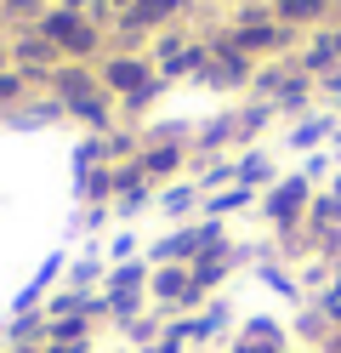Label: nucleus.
Segmentation results:
<instances>
[{"label":"nucleus","mask_w":341,"mask_h":353,"mask_svg":"<svg viewBox=\"0 0 341 353\" xmlns=\"http://www.w3.org/2000/svg\"><path fill=\"white\" fill-rule=\"evenodd\" d=\"M34 29L57 46L63 63H97V57L108 52V29H97L91 17H80L74 6H63V0H52V6H45V17H40Z\"/></svg>","instance_id":"f257e3e1"},{"label":"nucleus","mask_w":341,"mask_h":353,"mask_svg":"<svg viewBox=\"0 0 341 353\" xmlns=\"http://www.w3.org/2000/svg\"><path fill=\"white\" fill-rule=\"evenodd\" d=\"M313 194H318V183H307L302 165H296V171H279V183H267V188H262L256 211H262V223H267L273 234H290V228H302V223H307Z\"/></svg>","instance_id":"f03ea898"},{"label":"nucleus","mask_w":341,"mask_h":353,"mask_svg":"<svg viewBox=\"0 0 341 353\" xmlns=\"http://www.w3.org/2000/svg\"><path fill=\"white\" fill-rule=\"evenodd\" d=\"M148 302L159 307V314H199L205 307V296L188 279V262H159V268L148 274Z\"/></svg>","instance_id":"7ed1b4c3"},{"label":"nucleus","mask_w":341,"mask_h":353,"mask_svg":"<svg viewBox=\"0 0 341 353\" xmlns=\"http://www.w3.org/2000/svg\"><path fill=\"white\" fill-rule=\"evenodd\" d=\"M154 80V63H148V52H120V46H108L103 57H97V85L120 103V97H131L136 85H148Z\"/></svg>","instance_id":"20e7f679"},{"label":"nucleus","mask_w":341,"mask_h":353,"mask_svg":"<svg viewBox=\"0 0 341 353\" xmlns=\"http://www.w3.org/2000/svg\"><path fill=\"white\" fill-rule=\"evenodd\" d=\"M6 52H12V69L17 74H29L40 92H45V80H52V69H57V46L45 40L40 29H17V34H6Z\"/></svg>","instance_id":"39448f33"},{"label":"nucleus","mask_w":341,"mask_h":353,"mask_svg":"<svg viewBox=\"0 0 341 353\" xmlns=\"http://www.w3.org/2000/svg\"><path fill=\"white\" fill-rule=\"evenodd\" d=\"M188 325H194V353H216V347H227V336L239 330L234 302H227V296H211L199 314H188Z\"/></svg>","instance_id":"423d86ee"},{"label":"nucleus","mask_w":341,"mask_h":353,"mask_svg":"<svg viewBox=\"0 0 341 353\" xmlns=\"http://www.w3.org/2000/svg\"><path fill=\"white\" fill-rule=\"evenodd\" d=\"M188 154H194V165H199V160H222V154H239L234 108H222V114L199 120V125H194V137H188Z\"/></svg>","instance_id":"0eeeda50"},{"label":"nucleus","mask_w":341,"mask_h":353,"mask_svg":"<svg viewBox=\"0 0 341 353\" xmlns=\"http://www.w3.org/2000/svg\"><path fill=\"white\" fill-rule=\"evenodd\" d=\"M335 137H341V120L330 114V108H313V114L285 125V154H318V148H330Z\"/></svg>","instance_id":"6e6552de"},{"label":"nucleus","mask_w":341,"mask_h":353,"mask_svg":"<svg viewBox=\"0 0 341 353\" xmlns=\"http://www.w3.org/2000/svg\"><path fill=\"white\" fill-rule=\"evenodd\" d=\"M136 165H143V176L154 188H165V183H176V176L194 171V154H188V143H143Z\"/></svg>","instance_id":"1a4fd4ad"},{"label":"nucleus","mask_w":341,"mask_h":353,"mask_svg":"<svg viewBox=\"0 0 341 353\" xmlns=\"http://www.w3.org/2000/svg\"><path fill=\"white\" fill-rule=\"evenodd\" d=\"M45 92H52L63 108L80 103V97H91V92H103V85H97V63H57L52 80H45Z\"/></svg>","instance_id":"9d476101"},{"label":"nucleus","mask_w":341,"mask_h":353,"mask_svg":"<svg viewBox=\"0 0 341 353\" xmlns=\"http://www.w3.org/2000/svg\"><path fill=\"white\" fill-rule=\"evenodd\" d=\"M199 205H205V194L194 188V176H176V183H165V188L154 194V211L165 216L171 228H176V223H194V216H199Z\"/></svg>","instance_id":"9b49d317"},{"label":"nucleus","mask_w":341,"mask_h":353,"mask_svg":"<svg viewBox=\"0 0 341 353\" xmlns=\"http://www.w3.org/2000/svg\"><path fill=\"white\" fill-rule=\"evenodd\" d=\"M313 103H318V85L290 63V74H285V85L273 92V108H279V125H290V120H302V114H313Z\"/></svg>","instance_id":"f8f14e48"},{"label":"nucleus","mask_w":341,"mask_h":353,"mask_svg":"<svg viewBox=\"0 0 341 353\" xmlns=\"http://www.w3.org/2000/svg\"><path fill=\"white\" fill-rule=\"evenodd\" d=\"M68 120L85 125L91 137H108V131L120 125V103H114L108 92H91V97H80V103H68Z\"/></svg>","instance_id":"ddd939ff"},{"label":"nucleus","mask_w":341,"mask_h":353,"mask_svg":"<svg viewBox=\"0 0 341 353\" xmlns=\"http://www.w3.org/2000/svg\"><path fill=\"white\" fill-rule=\"evenodd\" d=\"M234 183H245V188H267V183H279V160H273V148H262V143H250V148H239L234 154Z\"/></svg>","instance_id":"4468645a"},{"label":"nucleus","mask_w":341,"mask_h":353,"mask_svg":"<svg viewBox=\"0 0 341 353\" xmlns=\"http://www.w3.org/2000/svg\"><path fill=\"white\" fill-rule=\"evenodd\" d=\"M250 274H256V285H262L267 296H285L290 307H302V302H307V291H302V279H296V268H290V262H279V256H262Z\"/></svg>","instance_id":"2eb2a0df"},{"label":"nucleus","mask_w":341,"mask_h":353,"mask_svg":"<svg viewBox=\"0 0 341 353\" xmlns=\"http://www.w3.org/2000/svg\"><path fill=\"white\" fill-rule=\"evenodd\" d=\"M273 17H279V23H290L296 34H313V29L335 23L330 0H273Z\"/></svg>","instance_id":"dca6fc26"},{"label":"nucleus","mask_w":341,"mask_h":353,"mask_svg":"<svg viewBox=\"0 0 341 353\" xmlns=\"http://www.w3.org/2000/svg\"><path fill=\"white\" fill-rule=\"evenodd\" d=\"M234 125H239V148H250V143H262L267 131L279 125V108H273V103H262V97H239Z\"/></svg>","instance_id":"f3484780"},{"label":"nucleus","mask_w":341,"mask_h":353,"mask_svg":"<svg viewBox=\"0 0 341 353\" xmlns=\"http://www.w3.org/2000/svg\"><path fill=\"white\" fill-rule=\"evenodd\" d=\"M103 274H108V256H103V239H91L80 256H68V274L63 285L68 291H103Z\"/></svg>","instance_id":"a211bd4d"},{"label":"nucleus","mask_w":341,"mask_h":353,"mask_svg":"<svg viewBox=\"0 0 341 353\" xmlns=\"http://www.w3.org/2000/svg\"><path fill=\"white\" fill-rule=\"evenodd\" d=\"M57 120H68V108H63L52 92H34L23 108H12L0 125H12V131H40V125H57Z\"/></svg>","instance_id":"6ab92c4d"},{"label":"nucleus","mask_w":341,"mask_h":353,"mask_svg":"<svg viewBox=\"0 0 341 353\" xmlns=\"http://www.w3.org/2000/svg\"><path fill=\"white\" fill-rule=\"evenodd\" d=\"M97 319H85V314H68V319H45V342H57L68 353H85V347H97Z\"/></svg>","instance_id":"aec40b11"},{"label":"nucleus","mask_w":341,"mask_h":353,"mask_svg":"<svg viewBox=\"0 0 341 353\" xmlns=\"http://www.w3.org/2000/svg\"><path fill=\"white\" fill-rule=\"evenodd\" d=\"M148 307H154L148 291H103V325L108 330H131Z\"/></svg>","instance_id":"412c9836"},{"label":"nucleus","mask_w":341,"mask_h":353,"mask_svg":"<svg viewBox=\"0 0 341 353\" xmlns=\"http://www.w3.org/2000/svg\"><path fill=\"white\" fill-rule=\"evenodd\" d=\"M256 200H262L256 188H245V183H227V188H216V194H205L199 216H216V223H227V216H245V211H256Z\"/></svg>","instance_id":"4be33fe9"},{"label":"nucleus","mask_w":341,"mask_h":353,"mask_svg":"<svg viewBox=\"0 0 341 353\" xmlns=\"http://www.w3.org/2000/svg\"><path fill=\"white\" fill-rule=\"evenodd\" d=\"M114 194H120V171L114 165H97V171L74 176V200L80 205H114Z\"/></svg>","instance_id":"5701e85b"},{"label":"nucleus","mask_w":341,"mask_h":353,"mask_svg":"<svg viewBox=\"0 0 341 353\" xmlns=\"http://www.w3.org/2000/svg\"><path fill=\"white\" fill-rule=\"evenodd\" d=\"M154 183H148V176H143V183H125L120 194H114V223H136V216H143V211H154Z\"/></svg>","instance_id":"b1692460"},{"label":"nucleus","mask_w":341,"mask_h":353,"mask_svg":"<svg viewBox=\"0 0 341 353\" xmlns=\"http://www.w3.org/2000/svg\"><path fill=\"white\" fill-rule=\"evenodd\" d=\"M0 347H45V314H6V342Z\"/></svg>","instance_id":"393cba45"},{"label":"nucleus","mask_w":341,"mask_h":353,"mask_svg":"<svg viewBox=\"0 0 341 353\" xmlns=\"http://www.w3.org/2000/svg\"><path fill=\"white\" fill-rule=\"evenodd\" d=\"M148 274H154V262H148V256L114 262V268L103 274V291H148Z\"/></svg>","instance_id":"a878e982"},{"label":"nucleus","mask_w":341,"mask_h":353,"mask_svg":"<svg viewBox=\"0 0 341 353\" xmlns=\"http://www.w3.org/2000/svg\"><path fill=\"white\" fill-rule=\"evenodd\" d=\"M136 154H143V125H114L108 137H103V160L108 165H125V160H136Z\"/></svg>","instance_id":"bb28decb"},{"label":"nucleus","mask_w":341,"mask_h":353,"mask_svg":"<svg viewBox=\"0 0 341 353\" xmlns=\"http://www.w3.org/2000/svg\"><path fill=\"white\" fill-rule=\"evenodd\" d=\"M159 97H165V80L154 74L148 85H136L131 97H120V120H125V125H148V108H154Z\"/></svg>","instance_id":"cd10ccee"},{"label":"nucleus","mask_w":341,"mask_h":353,"mask_svg":"<svg viewBox=\"0 0 341 353\" xmlns=\"http://www.w3.org/2000/svg\"><path fill=\"white\" fill-rule=\"evenodd\" d=\"M188 176H194V188H199V194H216V188L234 183V154H222V160H199Z\"/></svg>","instance_id":"c85d7f7f"},{"label":"nucleus","mask_w":341,"mask_h":353,"mask_svg":"<svg viewBox=\"0 0 341 353\" xmlns=\"http://www.w3.org/2000/svg\"><path fill=\"white\" fill-rule=\"evenodd\" d=\"M227 29H256V23H273V0H234L222 12Z\"/></svg>","instance_id":"c756f323"},{"label":"nucleus","mask_w":341,"mask_h":353,"mask_svg":"<svg viewBox=\"0 0 341 353\" xmlns=\"http://www.w3.org/2000/svg\"><path fill=\"white\" fill-rule=\"evenodd\" d=\"M45 6H52V0H0V17H6V34H17V29H34L40 17H45Z\"/></svg>","instance_id":"7c9ffc66"},{"label":"nucleus","mask_w":341,"mask_h":353,"mask_svg":"<svg viewBox=\"0 0 341 353\" xmlns=\"http://www.w3.org/2000/svg\"><path fill=\"white\" fill-rule=\"evenodd\" d=\"M34 92H40V85H34L29 74H17V69H6V74H0V120H6L12 108H23V103H29Z\"/></svg>","instance_id":"2f4dec72"},{"label":"nucleus","mask_w":341,"mask_h":353,"mask_svg":"<svg viewBox=\"0 0 341 353\" xmlns=\"http://www.w3.org/2000/svg\"><path fill=\"white\" fill-rule=\"evenodd\" d=\"M120 336L131 342V353H136V347H148V342H159V336H165V314H159V307H148V314L136 319L131 330H120Z\"/></svg>","instance_id":"473e14b6"},{"label":"nucleus","mask_w":341,"mask_h":353,"mask_svg":"<svg viewBox=\"0 0 341 353\" xmlns=\"http://www.w3.org/2000/svg\"><path fill=\"white\" fill-rule=\"evenodd\" d=\"M290 347H296L290 336H239V330H234L222 353H290Z\"/></svg>","instance_id":"72a5a7b5"},{"label":"nucleus","mask_w":341,"mask_h":353,"mask_svg":"<svg viewBox=\"0 0 341 353\" xmlns=\"http://www.w3.org/2000/svg\"><path fill=\"white\" fill-rule=\"evenodd\" d=\"M103 256H108V268H114V262L143 256V234H136V228H114V234H108V245H103Z\"/></svg>","instance_id":"f704fd0d"},{"label":"nucleus","mask_w":341,"mask_h":353,"mask_svg":"<svg viewBox=\"0 0 341 353\" xmlns=\"http://www.w3.org/2000/svg\"><path fill=\"white\" fill-rule=\"evenodd\" d=\"M68 165H74V176H85V171L108 165V160H103V137H91V131H85V137L74 143V154H68Z\"/></svg>","instance_id":"c9c22d12"},{"label":"nucleus","mask_w":341,"mask_h":353,"mask_svg":"<svg viewBox=\"0 0 341 353\" xmlns=\"http://www.w3.org/2000/svg\"><path fill=\"white\" fill-rule=\"evenodd\" d=\"M114 223V205H80L74 211V234H91V239H103Z\"/></svg>","instance_id":"e433bc0d"},{"label":"nucleus","mask_w":341,"mask_h":353,"mask_svg":"<svg viewBox=\"0 0 341 353\" xmlns=\"http://www.w3.org/2000/svg\"><path fill=\"white\" fill-rule=\"evenodd\" d=\"M239 336H290V325L279 314H245L239 319Z\"/></svg>","instance_id":"4c0bfd02"},{"label":"nucleus","mask_w":341,"mask_h":353,"mask_svg":"<svg viewBox=\"0 0 341 353\" xmlns=\"http://www.w3.org/2000/svg\"><path fill=\"white\" fill-rule=\"evenodd\" d=\"M318 97H324L330 108L341 103V63H335V69H330V74H318Z\"/></svg>","instance_id":"58836bf2"},{"label":"nucleus","mask_w":341,"mask_h":353,"mask_svg":"<svg viewBox=\"0 0 341 353\" xmlns=\"http://www.w3.org/2000/svg\"><path fill=\"white\" fill-rule=\"evenodd\" d=\"M136 353H188L182 342H171V336H159V342H148V347H136Z\"/></svg>","instance_id":"ea45409f"},{"label":"nucleus","mask_w":341,"mask_h":353,"mask_svg":"<svg viewBox=\"0 0 341 353\" xmlns=\"http://www.w3.org/2000/svg\"><path fill=\"white\" fill-rule=\"evenodd\" d=\"M318 353H341V330H330V336L318 342Z\"/></svg>","instance_id":"a19ab883"},{"label":"nucleus","mask_w":341,"mask_h":353,"mask_svg":"<svg viewBox=\"0 0 341 353\" xmlns=\"http://www.w3.org/2000/svg\"><path fill=\"white\" fill-rule=\"evenodd\" d=\"M12 69V52H6V40H0V74H6Z\"/></svg>","instance_id":"79ce46f5"},{"label":"nucleus","mask_w":341,"mask_h":353,"mask_svg":"<svg viewBox=\"0 0 341 353\" xmlns=\"http://www.w3.org/2000/svg\"><path fill=\"white\" fill-rule=\"evenodd\" d=\"M103 6H108V12H114V17H120V12H125V6H131V0H103Z\"/></svg>","instance_id":"37998d69"},{"label":"nucleus","mask_w":341,"mask_h":353,"mask_svg":"<svg viewBox=\"0 0 341 353\" xmlns=\"http://www.w3.org/2000/svg\"><path fill=\"white\" fill-rule=\"evenodd\" d=\"M330 12H335V23H341V0H330Z\"/></svg>","instance_id":"c03bdc74"},{"label":"nucleus","mask_w":341,"mask_h":353,"mask_svg":"<svg viewBox=\"0 0 341 353\" xmlns=\"http://www.w3.org/2000/svg\"><path fill=\"white\" fill-rule=\"evenodd\" d=\"M290 353H318V347H290Z\"/></svg>","instance_id":"a18cd8bd"},{"label":"nucleus","mask_w":341,"mask_h":353,"mask_svg":"<svg viewBox=\"0 0 341 353\" xmlns=\"http://www.w3.org/2000/svg\"><path fill=\"white\" fill-rule=\"evenodd\" d=\"M0 342H6V319H0Z\"/></svg>","instance_id":"49530a36"},{"label":"nucleus","mask_w":341,"mask_h":353,"mask_svg":"<svg viewBox=\"0 0 341 353\" xmlns=\"http://www.w3.org/2000/svg\"><path fill=\"white\" fill-rule=\"evenodd\" d=\"M0 40H6V17H0Z\"/></svg>","instance_id":"de8ad7c7"},{"label":"nucleus","mask_w":341,"mask_h":353,"mask_svg":"<svg viewBox=\"0 0 341 353\" xmlns=\"http://www.w3.org/2000/svg\"><path fill=\"white\" fill-rule=\"evenodd\" d=\"M216 6H222V12H227V6H234V0H216Z\"/></svg>","instance_id":"09e8293b"},{"label":"nucleus","mask_w":341,"mask_h":353,"mask_svg":"<svg viewBox=\"0 0 341 353\" xmlns=\"http://www.w3.org/2000/svg\"><path fill=\"white\" fill-rule=\"evenodd\" d=\"M85 353H103V347H85Z\"/></svg>","instance_id":"8fccbe9b"}]
</instances>
